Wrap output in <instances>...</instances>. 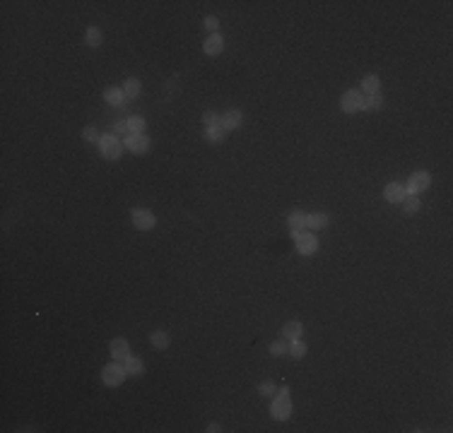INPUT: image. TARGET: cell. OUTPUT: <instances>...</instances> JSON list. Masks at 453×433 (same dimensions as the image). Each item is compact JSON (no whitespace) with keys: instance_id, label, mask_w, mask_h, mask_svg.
Masks as SVG:
<instances>
[{"instance_id":"21","label":"cell","mask_w":453,"mask_h":433,"mask_svg":"<svg viewBox=\"0 0 453 433\" xmlns=\"http://www.w3.org/2000/svg\"><path fill=\"white\" fill-rule=\"evenodd\" d=\"M123 94H126L128 99H135V96L140 94V82H137L135 77L126 80V84H123Z\"/></svg>"},{"instance_id":"19","label":"cell","mask_w":453,"mask_h":433,"mask_svg":"<svg viewBox=\"0 0 453 433\" xmlns=\"http://www.w3.org/2000/svg\"><path fill=\"white\" fill-rule=\"evenodd\" d=\"M84 41H87V46L97 48V46L101 44V32H99L97 27H89V29H87V34H84Z\"/></svg>"},{"instance_id":"1","label":"cell","mask_w":453,"mask_h":433,"mask_svg":"<svg viewBox=\"0 0 453 433\" xmlns=\"http://www.w3.org/2000/svg\"><path fill=\"white\" fill-rule=\"evenodd\" d=\"M270 412H272V417L280 419V421H285V419L292 414V402H289V392H287V387L280 390V395H277V400L272 402Z\"/></svg>"},{"instance_id":"3","label":"cell","mask_w":453,"mask_h":433,"mask_svg":"<svg viewBox=\"0 0 453 433\" xmlns=\"http://www.w3.org/2000/svg\"><path fill=\"white\" fill-rule=\"evenodd\" d=\"M101 378H104V383H106L109 387H118V385L123 383V378H126V366H121V364H109V366H104Z\"/></svg>"},{"instance_id":"28","label":"cell","mask_w":453,"mask_h":433,"mask_svg":"<svg viewBox=\"0 0 453 433\" xmlns=\"http://www.w3.org/2000/svg\"><path fill=\"white\" fill-rule=\"evenodd\" d=\"M287 352H289V347H287L285 342H275V344L270 347V354H272V356H282V354H287Z\"/></svg>"},{"instance_id":"26","label":"cell","mask_w":453,"mask_h":433,"mask_svg":"<svg viewBox=\"0 0 453 433\" xmlns=\"http://www.w3.org/2000/svg\"><path fill=\"white\" fill-rule=\"evenodd\" d=\"M104 154H106V159H111V161H116L118 157H121V144H118V140L109 147V149H104Z\"/></svg>"},{"instance_id":"31","label":"cell","mask_w":453,"mask_h":433,"mask_svg":"<svg viewBox=\"0 0 453 433\" xmlns=\"http://www.w3.org/2000/svg\"><path fill=\"white\" fill-rule=\"evenodd\" d=\"M258 392L263 395V397H270V395L275 392V385H272V383H263V385L258 387Z\"/></svg>"},{"instance_id":"14","label":"cell","mask_w":453,"mask_h":433,"mask_svg":"<svg viewBox=\"0 0 453 433\" xmlns=\"http://www.w3.org/2000/svg\"><path fill=\"white\" fill-rule=\"evenodd\" d=\"M224 135H227V130H224V125H212V128H205V140H210V142H222L224 140Z\"/></svg>"},{"instance_id":"7","label":"cell","mask_w":453,"mask_h":433,"mask_svg":"<svg viewBox=\"0 0 453 433\" xmlns=\"http://www.w3.org/2000/svg\"><path fill=\"white\" fill-rule=\"evenodd\" d=\"M133 224L137 226V229H142V231H147V229H152L154 226V214L150 212V209H133Z\"/></svg>"},{"instance_id":"11","label":"cell","mask_w":453,"mask_h":433,"mask_svg":"<svg viewBox=\"0 0 453 433\" xmlns=\"http://www.w3.org/2000/svg\"><path fill=\"white\" fill-rule=\"evenodd\" d=\"M241 121H244L241 111H239V109H232V111H227V113H224L222 125H224V130H234V128H239V125H241Z\"/></svg>"},{"instance_id":"23","label":"cell","mask_w":453,"mask_h":433,"mask_svg":"<svg viewBox=\"0 0 453 433\" xmlns=\"http://www.w3.org/2000/svg\"><path fill=\"white\" fill-rule=\"evenodd\" d=\"M384 106V99H381V94H371V96H364V109H371V111H376V109H381Z\"/></svg>"},{"instance_id":"12","label":"cell","mask_w":453,"mask_h":433,"mask_svg":"<svg viewBox=\"0 0 453 433\" xmlns=\"http://www.w3.org/2000/svg\"><path fill=\"white\" fill-rule=\"evenodd\" d=\"M306 217H309V214H304V212H292V214H289V229H292L294 236L304 231V226H306Z\"/></svg>"},{"instance_id":"17","label":"cell","mask_w":453,"mask_h":433,"mask_svg":"<svg viewBox=\"0 0 453 433\" xmlns=\"http://www.w3.org/2000/svg\"><path fill=\"white\" fill-rule=\"evenodd\" d=\"M282 335H285V339H299V335H302V322H297V320L287 322L285 330H282Z\"/></svg>"},{"instance_id":"4","label":"cell","mask_w":453,"mask_h":433,"mask_svg":"<svg viewBox=\"0 0 453 433\" xmlns=\"http://www.w3.org/2000/svg\"><path fill=\"white\" fill-rule=\"evenodd\" d=\"M427 186H429V174H427V171H417V174L410 176V183H407V188H405V192H410V195H419L422 190H427Z\"/></svg>"},{"instance_id":"24","label":"cell","mask_w":453,"mask_h":433,"mask_svg":"<svg viewBox=\"0 0 453 433\" xmlns=\"http://www.w3.org/2000/svg\"><path fill=\"white\" fill-rule=\"evenodd\" d=\"M289 354H292L294 359H304V354H306V344H304V342H299V339H294V344H292Z\"/></svg>"},{"instance_id":"9","label":"cell","mask_w":453,"mask_h":433,"mask_svg":"<svg viewBox=\"0 0 453 433\" xmlns=\"http://www.w3.org/2000/svg\"><path fill=\"white\" fill-rule=\"evenodd\" d=\"M405 188L400 186V183H388L386 186V190H384V197L388 200V202H403L405 200Z\"/></svg>"},{"instance_id":"20","label":"cell","mask_w":453,"mask_h":433,"mask_svg":"<svg viewBox=\"0 0 453 433\" xmlns=\"http://www.w3.org/2000/svg\"><path fill=\"white\" fill-rule=\"evenodd\" d=\"M152 344H154L157 349H167V347H169V332H164V330L152 332Z\"/></svg>"},{"instance_id":"6","label":"cell","mask_w":453,"mask_h":433,"mask_svg":"<svg viewBox=\"0 0 453 433\" xmlns=\"http://www.w3.org/2000/svg\"><path fill=\"white\" fill-rule=\"evenodd\" d=\"M294 239H297V248H299V253H304V255H311V253H316V248H319V241H316V236H314V234H309V231H302V234H297Z\"/></svg>"},{"instance_id":"29","label":"cell","mask_w":453,"mask_h":433,"mask_svg":"<svg viewBox=\"0 0 453 433\" xmlns=\"http://www.w3.org/2000/svg\"><path fill=\"white\" fill-rule=\"evenodd\" d=\"M114 135H123V137H128V135H130L128 121H118V123L114 125Z\"/></svg>"},{"instance_id":"22","label":"cell","mask_w":453,"mask_h":433,"mask_svg":"<svg viewBox=\"0 0 453 433\" xmlns=\"http://www.w3.org/2000/svg\"><path fill=\"white\" fill-rule=\"evenodd\" d=\"M419 207H422V202H419V197H417V195H412V197H405V200H403V209H405L407 214L419 212Z\"/></svg>"},{"instance_id":"2","label":"cell","mask_w":453,"mask_h":433,"mask_svg":"<svg viewBox=\"0 0 453 433\" xmlns=\"http://www.w3.org/2000/svg\"><path fill=\"white\" fill-rule=\"evenodd\" d=\"M340 106H342L345 113H357L359 109H364V94H362L359 89H350V92L342 96Z\"/></svg>"},{"instance_id":"15","label":"cell","mask_w":453,"mask_h":433,"mask_svg":"<svg viewBox=\"0 0 453 433\" xmlns=\"http://www.w3.org/2000/svg\"><path fill=\"white\" fill-rule=\"evenodd\" d=\"M306 226H309V229H325V226H328V214H321V212L309 214V217H306Z\"/></svg>"},{"instance_id":"10","label":"cell","mask_w":453,"mask_h":433,"mask_svg":"<svg viewBox=\"0 0 453 433\" xmlns=\"http://www.w3.org/2000/svg\"><path fill=\"white\" fill-rule=\"evenodd\" d=\"M205 53L207 56H217V53H222V48H224V39L219 36V34H212L207 41H205Z\"/></svg>"},{"instance_id":"25","label":"cell","mask_w":453,"mask_h":433,"mask_svg":"<svg viewBox=\"0 0 453 433\" xmlns=\"http://www.w3.org/2000/svg\"><path fill=\"white\" fill-rule=\"evenodd\" d=\"M128 128H130V132H142V130H145V121H142L140 116H130Z\"/></svg>"},{"instance_id":"32","label":"cell","mask_w":453,"mask_h":433,"mask_svg":"<svg viewBox=\"0 0 453 433\" xmlns=\"http://www.w3.org/2000/svg\"><path fill=\"white\" fill-rule=\"evenodd\" d=\"M202 24H205V29H210V32H215V29L219 27L217 17H212V15H210V17H205V22H202Z\"/></svg>"},{"instance_id":"18","label":"cell","mask_w":453,"mask_h":433,"mask_svg":"<svg viewBox=\"0 0 453 433\" xmlns=\"http://www.w3.org/2000/svg\"><path fill=\"white\" fill-rule=\"evenodd\" d=\"M142 359H137V356H128L126 359V373H130V375H140L142 373Z\"/></svg>"},{"instance_id":"30","label":"cell","mask_w":453,"mask_h":433,"mask_svg":"<svg viewBox=\"0 0 453 433\" xmlns=\"http://www.w3.org/2000/svg\"><path fill=\"white\" fill-rule=\"evenodd\" d=\"M82 137H84L87 142H97V140H99V135H97V130H94L92 125H87V128L82 130Z\"/></svg>"},{"instance_id":"27","label":"cell","mask_w":453,"mask_h":433,"mask_svg":"<svg viewBox=\"0 0 453 433\" xmlns=\"http://www.w3.org/2000/svg\"><path fill=\"white\" fill-rule=\"evenodd\" d=\"M202 123H205V128H212V125H219L222 121L217 118L215 111H205V113H202Z\"/></svg>"},{"instance_id":"16","label":"cell","mask_w":453,"mask_h":433,"mask_svg":"<svg viewBox=\"0 0 453 433\" xmlns=\"http://www.w3.org/2000/svg\"><path fill=\"white\" fill-rule=\"evenodd\" d=\"M104 99L111 104V106H118V104H123V99H126V94L121 92V89H116V87H109L106 92H104Z\"/></svg>"},{"instance_id":"5","label":"cell","mask_w":453,"mask_h":433,"mask_svg":"<svg viewBox=\"0 0 453 433\" xmlns=\"http://www.w3.org/2000/svg\"><path fill=\"white\" fill-rule=\"evenodd\" d=\"M126 147L130 152H135V154H142V152L150 149V137H145L142 132H130L126 137Z\"/></svg>"},{"instance_id":"13","label":"cell","mask_w":453,"mask_h":433,"mask_svg":"<svg viewBox=\"0 0 453 433\" xmlns=\"http://www.w3.org/2000/svg\"><path fill=\"white\" fill-rule=\"evenodd\" d=\"M362 89L371 96V94H379V89H381V80L376 77V75H367L364 80H362Z\"/></svg>"},{"instance_id":"8","label":"cell","mask_w":453,"mask_h":433,"mask_svg":"<svg viewBox=\"0 0 453 433\" xmlns=\"http://www.w3.org/2000/svg\"><path fill=\"white\" fill-rule=\"evenodd\" d=\"M109 349H111V356L114 359H118V361H126L130 356V344L123 339V337H116V339H111V344H109Z\"/></svg>"}]
</instances>
